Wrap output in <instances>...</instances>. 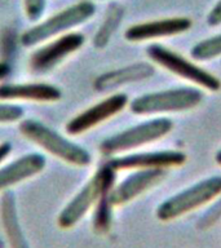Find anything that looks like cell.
Returning a JSON list of instances; mask_svg holds the SVG:
<instances>
[{"label":"cell","mask_w":221,"mask_h":248,"mask_svg":"<svg viewBox=\"0 0 221 248\" xmlns=\"http://www.w3.org/2000/svg\"><path fill=\"white\" fill-rule=\"evenodd\" d=\"M23 116V108L18 105L0 104V124L18 122Z\"/></svg>","instance_id":"19"},{"label":"cell","mask_w":221,"mask_h":248,"mask_svg":"<svg viewBox=\"0 0 221 248\" xmlns=\"http://www.w3.org/2000/svg\"><path fill=\"white\" fill-rule=\"evenodd\" d=\"M201 91L194 88H176L143 94L131 102V110L139 115L158 112L182 111L201 104Z\"/></svg>","instance_id":"5"},{"label":"cell","mask_w":221,"mask_h":248,"mask_svg":"<svg viewBox=\"0 0 221 248\" xmlns=\"http://www.w3.org/2000/svg\"><path fill=\"white\" fill-rule=\"evenodd\" d=\"M147 54L153 61L163 66L164 69L177 77L193 81L208 91L220 89L221 83L215 75L209 74L208 71H205L193 62H190L189 60H186L174 50L167 49L159 44H153L147 48Z\"/></svg>","instance_id":"7"},{"label":"cell","mask_w":221,"mask_h":248,"mask_svg":"<svg viewBox=\"0 0 221 248\" xmlns=\"http://www.w3.org/2000/svg\"><path fill=\"white\" fill-rule=\"evenodd\" d=\"M26 17L30 21H38L47 7V0H23Z\"/></svg>","instance_id":"20"},{"label":"cell","mask_w":221,"mask_h":248,"mask_svg":"<svg viewBox=\"0 0 221 248\" xmlns=\"http://www.w3.org/2000/svg\"><path fill=\"white\" fill-rule=\"evenodd\" d=\"M216 162L219 163V164H221V151H219L216 155Z\"/></svg>","instance_id":"24"},{"label":"cell","mask_w":221,"mask_h":248,"mask_svg":"<svg viewBox=\"0 0 221 248\" xmlns=\"http://www.w3.org/2000/svg\"><path fill=\"white\" fill-rule=\"evenodd\" d=\"M110 193V191H109ZM108 193V194H109ZM108 194H105L101 198L100 202L96 204V216H95V226L97 230L105 232L110 226V220H111V203L109 202Z\"/></svg>","instance_id":"18"},{"label":"cell","mask_w":221,"mask_h":248,"mask_svg":"<svg viewBox=\"0 0 221 248\" xmlns=\"http://www.w3.org/2000/svg\"><path fill=\"white\" fill-rule=\"evenodd\" d=\"M46 163V158L42 154L34 153L23 155L22 158L0 168V191L42 172Z\"/></svg>","instance_id":"14"},{"label":"cell","mask_w":221,"mask_h":248,"mask_svg":"<svg viewBox=\"0 0 221 248\" xmlns=\"http://www.w3.org/2000/svg\"><path fill=\"white\" fill-rule=\"evenodd\" d=\"M185 162V154L180 151H155L129 154L112 158L108 163L114 170H164L167 167L181 166Z\"/></svg>","instance_id":"10"},{"label":"cell","mask_w":221,"mask_h":248,"mask_svg":"<svg viewBox=\"0 0 221 248\" xmlns=\"http://www.w3.org/2000/svg\"><path fill=\"white\" fill-rule=\"evenodd\" d=\"M62 97L57 87L44 83H13L0 85V100H27L38 102H53Z\"/></svg>","instance_id":"13"},{"label":"cell","mask_w":221,"mask_h":248,"mask_svg":"<svg viewBox=\"0 0 221 248\" xmlns=\"http://www.w3.org/2000/svg\"><path fill=\"white\" fill-rule=\"evenodd\" d=\"M0 248H4V243H3V240H0Z\"/></svg>","instance_id":"25"},{"label":"cell","mask_w":221,"mask_h":248,"mask_svg":"<svg viewBox=\"0 0 221 248\" xmlns=\"http://www.w3.org/2000/svg\"><path fill=\"white\" fill-rule=\"evenodd\" d=\"M172 129V122L167 118L145 122L135 127L128 128L116 135L109 137L101 142L100 150L104 154L112 155L118 153L132 150L136 147L143 146L146 143L154 142L162 139Z\"/></svg>","instance_id":"6"},{"label":"cell","mask_w":221,"mask_h":248,"mask_svg":"<svg viewBox=\"0 0 221 248\" xmlns=\"http://www.w3.org/2000/svg\"><path fill=\"white\" fill-rule=\"evenodd\" d=\"M115 181V170L108 164L97 170L95 176L77 193L58 215L60 228L70 229L75 226L87 213L96 207L100 199L112 189Z\"/></svg>","instance_id":"2"},{"label":"cell","mask_w":221,"mask_h":248,"mask_svg":"<svg viewBox=\"0 0 221 248\" xmlns=\"http://www.w3.org/2000/svg\"><path fill=\"white\" fill-rule=\"evenodd\" d=\"M191 56L198 61H205L221 56V34L195 44L191 49Z\"/></svg>","instance_id":"17"},{"label":"cell","mask_w":221,"mask_h":248,"mask_svg":"<svg viewBox=\"0 0 221 248\" xmlns=\"http://www.w3.org/2000/svg\"><path fill=\"white\" fill-rule=\"evenodd\" d=\"M164 176L163 170H140L139 172L131 174L116 187H112L108 194L109 202L111 205L126 204L132 199L157 185Z\"/></svg>","instance_id":"11"},{"label":"cell","mask_w":221,"mask_h":248,"mask_svg":"<svg viewBox=\"0 0 221 248\" xmlns=\"http://www.w3.org/2000/svg\"><path fill=\"white\" fill-rule=\"evenodd\" d=\"M207 23L209 26H219L221 25V0H219L216 5L211 9L207 16Z\"/></svg>","instance_id":"21"},{"label":"cell","mask_w":221,"mask_h":248,"mask_svg":"<svg viewBox=\"0 0 221 248\" xmlns=\"http://www.w3.org/2000/svg\"><path fill=\"white\" fill-rule=\"evenodd\" d=\"M190 27H191V21L185 17L155 19L150 22L137 23L128 27L124 36L129 42H143V40L182 34L189 30Z\"/></svg>","instance_id":"12"},{"label":"cell","mask_w":221,"mask_h":248,"mask_svg":"<svg viewBox=\"0 0 221 248\" xmlns=\"http://www.w3.org/2000/svg\"><path fill=\"white\" fill-rule=\"evenodd\" d=\"M9 73H11V66L8 65L7 62H0V81L3 80Z\"/></svg>","instance_id":"23"},{"label":"cell","mask_w":221,"mask_h":248,"mask_svg":"<svg viewBox=\"0 0 221 248\" xmlns=\"http://www.w3.org/2000/svg\"><path fill=\"white\" fill-rule=\"evenodd\" d=\"M12 151V145L9 142L0 143V163L7 158L8 154Z\"/></svg>","instance_id":"22"},{"label":"cell","mask_w":221,"mask_h":248,"mask_svg":"<svg viewBox=\"0 0 221 248\" xmlns=\"http://www.w3.org/2000/svg\"><path fill=\"white\" fill-rule=\"evenodd\" d=\"M19 131L32 142L48 151L56 158L65 160L69 164L77 167H85L92 162L91 154L84 147L71 142L70 140L60 135L52 128L38 120H25L19 124Z\"/></svg>","instance_id":"3"},{"label":"cell","mask_w":221,"mask_h":248,"mask_svg":"<svg viewBox=\"0 0 221 248\" xmlns=\"http://www.w3.org/2000/svg\"><path fill=\"white\" fill-rule=\"evenodd\" d=\"M127 104L128 97L126 94H122V93L112 94L73 118L66 124V132L73 136L84 133V132L97 127L105 120H108L109 118L116 115L118 112L126 108Z\"/></svg>","instance_id":"9"},{"label":"cell","mask_w":221,"mask_h":248,"mask_svg":"<svg viewBox=\"0 0 221 248\" xmlns=\"http://www.w3.org/2000/svg\"><path fill=\"white\" fill-rule=\"evenodd\" d=\"M84 36L79 32H67L54 39L32 54L31 69L44 74L61 63L67 56L77 52L84 44Z\"/></svg>","instance_id":"8"},{"label":"cell","mask_w":221,"mask_h":248,"mask_svg":"<svg viewBox=\"0 0 221 248\" xmlns=\"http://www.w3.org/2000/svg\"><path fill=\"white\" fill-rule=\"evenodd\" d=\"M1 220L12 248H29L19 225L15 195L9 191L4 194L1 199Z\"/></svg>","instance_id":"16"},{"label":"cell","mask_w":221,"mask_h":248,"mask_svg":"<svg viewBox=\"0 0 221 248\" xmlns=\"http://www.w3.org/2000/svg\"><path fill=\"white\" fill-rule=\"evenodd\" d=\"M95 13L96 5L92 1H79L25 31L21 36V43L25 46H34L58 35L67 34L70 30L87 22Z\"/></svg>","instance_id":"1"},{"label":"cell","mask_w":221,"mask_h":248,"mask_svg":"<svg viewBox=\"0 0 221 248\" xmlns=\"http://www.w3.org/2000/svg\"><path fill=\"white\" fill-rule=\"evenodd\" d=\"M221 194V177H209L174 197L168 198L157 209L159 220L170 221L207 204Z\"/></svg>","instance_id":"4"},{"label":"cell","mask_w":221,"mask_h":248,"mask_svg":"<svg viewBox=\"0 0 221 248\" xmlns=\"http://www.w3.org/2000/svg\"><path fill=\"white\" fill-rule=\"evenodd\" d=\"M151 74H153V67L150 65L137 63V65L128 66L124 69L110 71V73L101 75L96 80L95 85L100 91H106V89L115 88L118 85L145 79V78L150 77Z\"/></svg>","instance_id":"15"}]
</instances>
